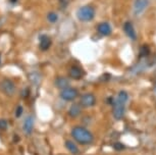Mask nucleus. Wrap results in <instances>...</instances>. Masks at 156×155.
Instances as JSON below:
<instances>
[{
	"label": "nucleus",
	"mask_w": 156,
	"mask_h": 155,
	"mask_svg": "<svg viewBox=\"0 0 156 155\" xmlns=\"http://www.w3.org/2000/svg\"><path fill=\"white\" fill-rule=\"evenodd\" d=\"M52 44V40L47 35H41L39 38V47L42 51H46L50 48Z\"/></svg>",
	"instance_id": "obj_7"
},
{
	"label": "nucleus",
	"mask_w": 156,
	"mask_h": 155,
	"mask_svg": "<svg viewBox=\"0 0 156 155\" xmlns=\"http://www.w3.org/2000/svg\"><path fill=\"white\" fill-rule=\"evenodd\" d=\"M0 63H1V57H0Z\"/></svg>",
	"instance_id": "obj_23"
},
{
	"label": "nucleus",
	"mask_w": 156,
	"mask_h": 155,
	"mask_svg": "<svg viewBox=\"0 0 156 155\" xmlns=\"http://www.w3.org/2000/svg\"><path fill=\"white\" fill-rule=\"evenodd\" d=\"M129 100V94L126 91H120L119 94H117V98L116 100L114 101L113 104H119V105H125L126 104V102Z\"/></svg>",
	"instance_id": "obj_12"
},
{
	"label": "nucleus",
	"mask_w": 156,
	"mask_h": 155,
	"mask_svg": "<svg viewBox=\"0 0 156 155\" xmlns=\"http://www.w3.org/2000/svg\"><path fill=\"white\" fill-rule=\"evenodd\" d=\"M96 103V98L95 96L91 93H88V94H84L82 96L81 100H80V105L84 107H91L93 105H95Z\"/></svg>",
	"instance_id": "obj_5"
},
{
	"label": "nucleus",
	"mask_w": 156,
	"mask_h": 155,
	"mask_svg": "<svg viewBox=\"0 0 156 155\" xmlns=\"http://www.w3.org/2000/svg\"><path fill=\"white\" fill-rule=\"evenodd\" d=\"M8 127V124L5 119H0V130L5 131Z\"/></svg>",
	"instance_id": "obj_19"
},
{
	"label": "nucleus",
	"mask_w": 156,
	"mask_h": 155,
	"mask_svg": "<svg viewBox=\"0 0 156 155\" xmlns=\"http://www.w3.org/2000/svg\"><path fill=\"white\" fill-rule=\"evenodd\" d=\"M81 112H82V108L80 104L75 103L69 107V114L72 116V118H78V116L81 114Z\"/></svg>",
	"instance_id": "obj_15"
},
{
	"label": "nucleus",
	"mask_w": 156,
	"mask_h": 155,
	"mask_svg": "<svg viewBox=\"0 0 156 155\" xmlns=\"http://www.w3.org/2000/svg\"><path fill=\"white\" fill-rule=\"evenodd\" d=\"M149 4V0H136L134 3V11L136 14L142 13Z\"/></svg>",
	"instance_id": "obj_9"
},
{
	"label": "nucleus",
	"mask_w": 156,
	"mask_h": 155,
	"mask_svg": "<svg viewBox=\"0 0 156 155\" xmlns=\"http://www.w3.org/2000/svg\"><path fill=\"white\" fill-rule=\"evenodd\" d=\"M55 86L59 89L63 90L66 89V88L69 87V79L64 78V77H58L56 80H55Z\"/></svg>",
	"instance_id": "obj_14"
},
{
	"label": "nucleus",
	"mask_w": 156,
	"mask_h": 155,
	"mask_svg": "<svg viewBox=\"0 0 156 155\" xmlns=\"http://www.w3.org/2000/svg\"><path fill=\"white\" fill-rule=\"evenodd\" d=\"M0 88H1L2 92L4 93L5 95L7 96H12L14 95V93H16V85L12 81L8 80V79H5L0 83Z\"/></svg>",
	"instance_id": "obj_3"
},
{
	"label": "nucleus",
	"mask_w": 156,
	"mask_h": 155,
	"mask_svg": "<svg viewBox=\"0 0 156 155\" xmlns=\"http://www.w3.org/2000/svg\"><path fill=\"white\" fill-rule=\"evenodd\" d=\"M97 31L102 36H108L111 34V26L108 23H100L97 26Z\"/></svg>",
	"instance_id": "obj_11"
},
{
	"label": "nucleus",
	"mask_w": 156,
	"mask_h": 155,
	"mask_svg": "<svg viewBox=\"0 0 156 155\" xmlns=\"http://www.w3.org/2000/svg\"><path fill=\"white\" fill-rule=\"evenodd\" d=\"M76 16L83 23H89L95 17V9L91 5H84L76 11Z\"/></svg>",
	"instance_id": "obj_2"
},
{
	"label": "nucleus",
	"mask_w": 156,
	"mask_h": 155,
	"mask_svg": "<svg viewBox=\"0 0 156 155\" xmlns=\"http://www.w3.org/2000/svg\"><path fill=\"white\" fill-rule=\"evenodd\" d=\"M139 56L142 58V57H147L148 55L151 53V50H150V47L148 45H143V46H141V48H140V51H139Z\"/></svg>",
	"instance_id": "obj_17"
},
{
	"label": "nucleus",
	"mask_w": 156,
	"mask_h": 155,
	"mask_svg": "<svg viewBox=\"0 0 156 155\" xmlns=\"http://www.w3.org/2000/svg\"><path fill=\"white\" fill-rule=\"evenodd\" d=\"M69 76L73 80H81L84 76V72L80 66L73 65V66H70V69L69 71Z\"/></svg>",
	"instance_id": "obj_6"
},
{
	"label": "nucleus",
	"mask_w": 156,
	"mask_h": 155,
	"mask_svg": "<svg viewBox=\"0 0 156 155\" xmlns=\"http://www.w3.org/2000/svg\"><path fill=\"white\" fill-rule=\"evenodd\" d=\"M23 106H17L16 107V118H20L22 116V114H23Z\"/></svg>",
	"instance_id": "obj_21"
},
{
	"label": "nucleus",
	"mask_w": 156,
	"mask_h": 155,
	"mask_svg": "<svg viewBox=\"0 0 156 155\" xmlns=\"http://www.w3.org/2000/svg\"><path fill=\"white\" fill-rule=\"evenodd\" d=\"M113 148L115 149L116 151H120V150H122V149H125V146H123L120 142H116V143H114Z\"/></svg>",
	"instance_id": "obj_20"
},
{
	"label": "nucleus",
	"mask_w": 156,
	"mask_h": 155,
	"mask_svg": "<svg viewBox=\"0 0 156 155\" xmlns=\"http://www.w3.org/2000/svg\"><path fill=\"white\" fill-rule=\"evenodd\" d=\"M123 31H125L126 35L128 36L129 39L132 40H136L137 39V34L136 31H135V28L132 23L126 22L125 25H123Z\"/></svg>",
	"instance_id": "obj_10"
},
{
	"label": "nucleus",
	"mask_w": 156,
	"mask_h": 155,
	"mask_svg": "<svg viewBox=\"0 0 156 155\" xmlns=\"http://www.w3.org/2000/svg\"><path fill=\"white\" fill-rule=\"evenodd\" d=\"M113 111H112V114H113V118L119 121L122 119L123 116H125V113H126V106L125 105H119V104H113Z\"/></svg>",
	"instance_id": "obj_8"
},
{
	"label": "nucleus",
	"mask_w": 156,
	"mask_h": 155,
	"mask_svg": "<svg viewBox=\"0 0 156 155\" xmlns=\"http://www.w3.org/2000/svg\"><path fill=\"white\" fill-rule=\"evenodd\" d=\"M66 148L69 150L72 154H79V152H80V150H79L78 146H76V143H73V141H69V140H67V141H66Z\"/></svg>",
	"instance_id": "obj_16"
},
{
	"label": "nucleus",
	"mask_w": 156,
	"mask_h": 155,
	"mask_svg": "<svg viewBox=\"0 0 156 155\" xmlns=\"http://www.w3.org/2000/svg\"><path fill=\"white\" fill-rule=\"evenodd\" d=\"M47 19L49 20V23L51 24H55V23L58 20V16L53 11H50V12L47 14Z\"/></svg>",
	"instance_id": "obj_18"
},
{
	"label": "nucleus",
	"mask_w": 156,
	"mask_h": 155,
	"mask_svg": "<svg viewBox=\"0 0 156 155\" xmlns=\"http://www.w3.org/2000/svg\"><path fill=\"white\" fill-rule=\"evenodd\" d=\"M72 137L81 145H89L93 142L94 136L88 129L84 127H75L72 130Z\"/></svg>",
	"instance_id": "obj_1"
},
{
	"label": "nucleus",
	"mask_w": 156,
	"mask_h": 155,
	"mask_svg": "<svg viewBox=\"0 0 156 155\" xmlns=\"http://www.w3.org/2000/svg\"><path fill=\"white\" fill-rule=\"evenodd\" d=\"M78 94H79L78 90L75 89V88L69 87V88H66V89L61 90L60 97L61 99H63V100H66V101H73L76 98Z\"/></svg>",
	"instance_id": "obj_4"
},
{
	"label": "nucleus",
	"mask_w": 156,
	"mask_h": 155,
	"mask_svg": "<svg viewBox=\"0 0 156 155\" xmlns=\"http://www.w3.org/2000/svg\"><path fill=\"white\" fill-rule=\"evenodd\" d=\"M33 127H34V118L32 116H29V118H26L25 122H23V129L27 135H30L32 131H33Z\"/></svg>",
	"instance_id": "obj_13"
},
{
	"label": "nucleus",
	"mask_w": 156,
	"mask_h": 155,
	"mask_svg": "<svg viewBox=\"0 0 156 155\" xmlns=\"http://www.w3.org/2000/svg\"><path fill=\"white\" fill-rule=\"evenodd\" d=\"M58 1H59L60 5L62 7H66L69 3V0H58Z\"/></svg>",
	"instance_id": "obj_22"
}]
</instances>
